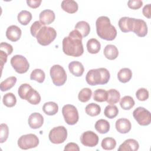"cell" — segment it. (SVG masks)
Returning <instances> with one entry per match:
<instances>
[{
	"label": "cell",
	"instance_id": "ee69618b",
	"mask_svg": "<svg viewBox=\"0 0 151 151\" xmlns=\"http://www.w3.org/2000/svg\"><path fill=\"white\" fill-rule=\"evenodd\" d=\"M129 8L132 9H138L143 5V2L140 0H130L127 2Z\"/></svg>",
	"mask_w": 151,
	"mask_h": 151
},
{
	"label": "cell",
	"instance_id": "8992f818",
	"mask_svg": "<svg viewBox=\"0 0 151 151\" xmlns=\"http://www.w3.org/2000/svg\"><path fill=\"white\" fill-rule=\"evenodd\" d=\"M62 114L65 122L68 125L76 124L79 119L77 108L72 104H65L62 108Z\"/></svg>",
	"mask_w": 151,
	"mask_h": 151
},
{
	"label": "cell",
	"instance_id": "7402d4cb",
	"mask_svg": "<svg viewBox=\"0 0 151 151\" xmlns=\"http://www.w3.org/2000/svg\"><path fill=\"white\" fill-rule=\"evenodd\" d=\"M41 96L39 93L31 87L28 91L25 100L33 105L38 104L41 101Z\"/></svg>",
	"mask_w": 151,
	"mask_h": 151
},
{
	"label": "cell",
	"instance_id": "cb8c5ba5",
	"mask_svg": "<svg viewBox=\"0 0 151 151\" xmlns=\"http://www.w3.org/2000/svg\"><path fill=\"white\" fill-rule=\"evenodd\" d=\"M86 46L88 52L93 54H97L101 49V44L96 38H91L88 40Z\"/></svg>",
	"mask_w": 151,
	"mask_h": 151
},
{
	"label": "cell",
	"instance_id": "603a6c76",
	"mask_svg": "<svg viewBox=\"0 0 151 151\" xmlns=\"http://www.w3.org/2000/svg\"><path fill=\"white\" fill-rule=\"evenodd\" d=\"M74 29L78 31L83 38L87 37L89 34L90 32V26L87 22L80 21L76 24Z\"/></svg>",
	"mask_w": 151,
	"mask_h": 151
},
{
	"label": "cell",
	"instance_id": "d4e9b609",
	"mask_svg": "<svg viewBox=\"0 0 151 151\" xmlns=\"http://www.w3.org/2000/svg\"><path fill=\"white\" fill-rule=\"evenodd\" d=\"M132 77V71L129 68H123L119 70L117 73V78L119 81L123 83L129 82Z\"/></svg>",
	"mask_w": 151,
	"mask_h": 151
},
{
	"label": "cell",
	"instance_id": "52a82bcc",
	"mask_svg": "<svg viewBox=\"0 0 151 151\" xmlns=\"http://www.w3.org/2000/svg\"><path fill=\"white\" fill-rule=\"evenodd\" d=\"M67 137V130L63 126L52 128L49 132L50 141L54 144H61L65 142Z\"/></svg>",
	"mask_w": 151,
	"mask_h": 151
},
{
	"label": "cell",
	"instance_id": "1f68e13d",
	"mask_svg": "<svg viewBox=\"0 0 151 151\" xmlns=\"http://www.w3.org/2000/svg\"><path fill=\"white\" fill-rule=\"evenodd\" d=\"M135 104L133 99L130 96H125L123 97L120 101V106L123 110H130Z\"/></svg>",
	"mask_w": 151,
	"mask_h": 151
},
{
	"label": "cell",
	"instance_id": "2e32d148",
	"mask_svg": "<svg viewBox=\"0 0 151 151\" xmlns=\"http://www.w3.org/2000/svg\"><path fill=\"white\" fill-rule=\"evenodd\" d=\"M39 18L40 22L42 25H49L54 21L55 15L53 11L51 9H44L40 12Z\"/></svg>",
	"mask_w": 151,
	"mask_h": 151
},
{
	"label": "cell",
	"instance_id": "5b68a950",
	"mask_svg": "<svg viewBox=\"0 0 151 151\" xmlns=\"http://www.w3.org/2000/svg\"><path fill=\"white\" fill-rule=\"evenodd\" d=\"M50 76L53 84L56 86L64 85L67 81V74L64 68L58 64L52 65L50 70Z\"/></svg>",
	"mask_w": 151,
	"mask_h": 151
},
{
	"label": "cell",
	"instance_id": "74e56055",
	"mask_svg": "<svg viewBox=\"0 0 151 151\" xmlns=\"http://www.w3.org/2000/svg\"><path fill=\"white\" fill-rule=\"evenodd\" d=\"M107 91L104 89L99 88L93 93V99L97 102H104L107 100Z\"/></svg>",
	"mask_w": 151,
	"mask_h": 151
},
{
	"label": "cell",
	"instance_id": "f1b7e54d",
	"mask_svg": "<svg viewBox=\"0 0 151 151\" xmlns=\"http://www.w3.org/2000/svg\"><path fill=\"white\" fill-rule=\"evenodd\" d=\"M85 111L87 114L90 116L94 117L100 114L101 112L100 106L94 103H91L87 104L85 108Z\"/></svg>",
	"mask_w": 151,
	"mask_h": 151
},
{
	"label": "cell",
	"instance_id": "ac0fdd59",
	"mask_svg": "<svg viewBox=\"0 0 151 151\" xmlns=\"http://www.w3.org/2000/svg\"><path fill=\"white\" fill-rule=\"evenodd\" d=\"M134 18L124 17L120 18L118 22L119 28L123 32H129L132 31Z\"/></svg>",
	"mask_w": 151,
	"mask_h": 151
},
{
	"label": "cell",
	"instance_id": "30bf717a",
	"mask_svg": "<svg viewBox=\"0 0 151 151\" xmlns=\"http://www.w3.org/2000/svg\"><path fill=\"white\" fill-rule=\"evenodd\" d=\"M133 116L140 126H148L151 122L150 111L143 107H137L133 112Z\"/></svg>",
	"mask_w": 151,
	"mask_h": 151
},
{
	"label": "cell",
	"instance_id": "7a4b0ae2",
	"mask_svg": "<svg viewBox=\"0 0 151 151\" xmlns=\"http://www.w3.org/2000/svg\"><path fill=\"white\" fill-rule=\"evenodd\" d=\"M96 32L97 35L106 41H113L117 36V30L111 24L110 20L106 16L99 17L96 21Z\"/></svg>",
	"mask_w": 151,
	"mask_h": 151
},
{
	"label": "cell",
	"instance_id": "c3c4849f",
	"mask_svg": "<svg viewBox=\"0 0 151 151\" xmlns=\"http://www.w3.org/2000/svg\"><path fill=\"white\" fill-rule=\"evenodd\" d=\"M0 56H1V70H2L3 66L4 64L6 63L7 61V56L8 55L4 51L0 50Z\"/></svg>",
	"mask_w": 151,
	"mask_h": 151
},
{
	"label": "cell",
	"instance_id": "e0dca14e",
	"mask_svg": "<svg viewBox=\"0 0 151 151\" xmlns=\"http://www.w3.org/2000/svg\"><path fill=\"white\" fill-rule=\"evenodd\" d=\"M139 148V145L137 140L133 139H128L122 143L118 151H136Z\"/></svg>",
	"mask_w": 151,
	"mask_h": 151
},
{
	"label": "cell",
	"instance_id": "4316f807",
	"mask_svg": "<svg viewBox=\"0 0 151 151\" xmlns=\"http://www.w3.org/2000/svg\"><path fill=\"white\" fill-rule=\"evenodd\" d=\"M42 111L45 114L48 116L55 115L58 111V104L53 101H48L44 104Z\"/></svg>",
	"mask_w": 151,
	"mask_h": 151
},
{
	"label": "cell",
	"instance_id": "8d00e7d4",
	"mask_svg": "<svg viewBox=\"0 0 151 151\" xmlns=\"http://www.w3.org/2000/svg\"><path fill=\"white\" fill-rule=\"evenodd\" d=\"M2 102L8 107H12L17 103V99L12 93H8L3 96Z\"/></svg>",
	"mask_w": 151,
	"mask_h": 151
},
{
	"label": "cell",
	"instance_id": "ab89813d",
	"mask_svg": "<svg viewBox=\"0 0 151 151\" xmlns=\"http://www.w3.org/2000/svg\"><path fill=\"white\" fill-rule=\"evenodd\" d=\"M149 96L148 90L145 88H140L136 92V97L139 101H143L148 99Z\"/></svg>",
	"mask_w": 151,
	"mask_h": 151
},
{
	"label": "cell",
	"instance_id": "8fae6325",
	"mask_svg": "<svg viewBox=\"0 0 151 151\" xmlns=\"http://www.w3.org/2000/svg\"><path fill=\"white\" fill-rule=\"evenodd\" d=\"M80 142L85 146L93 147L97 145L99 136L93 131L88 130L83 132L80 136Z\"/></svg>",
	"mask_w": 151,
	"mask_h": 151
},
{
	"label": "cell",
	"instance_id": "b9f144b4",
	"mask_svg": "<svg viewBox=\"0 0 151 151\" xmlns=\"http://www.w3.org/2000/svg\"><path fill=\"white\" fill-rule=\"evenodd\" d=\"M43 25L39 21H35L31 26L30 28V32L31 34V35L34 37H36L38 32H39V31L40 30V29L43 27Z\"/></svg>",
	"mask_w": 151,
	"mask_h": 151
},
{
	"label": "cell",
	"instance_id": "4dcf8cb0",
	"mask_svg": "<svg viewBox=\"0 0 151 151\" xmlns=\"http://www.w3.org/2000/svg\"><path fill=\"white\" fill-rule=\"evenodd\" d=\"M17 78L15 76L8 77L1 83L0 88L2 91H6L14 86L17 83Z\"/></svg>",
	"mask_w": 151,
	"mask_h": 151
},
{
	"label": "cell",
	"instance_id": "f35d334b",
	"mask_svg": "<svg viewBox=\"0 0 151 151\" xmlns=\"http://www.w3.org/2000/svg\"><path fill=\"white\" fill-rule=\"evenodd\" d=\"M0 143H3L7 140L9 135V128L6 124L1 123L0 125Z\"/></svg>",
	"mask_w": 151,
	"mask_h": 151
},
{
	"label": "cell",
	"instance_id": "6da1fadb",
	"mask_svg": "<svg viewBox=\"0 0 151 151\" xmlns=\"http://www.w3.org/2000/svg\"><path fill=\"white\" fill-rule=\"evenodd\" d=\"M82 39L83 37L78 31L76 29L71 31L68 36L64 37L63 40L64 53L67 55L74 57L82 55L84 52Z\"/></svg>",
	"mask_w": 151,
	"mask_h": 151
},
{
	"label": "cell",
	"instance_id": "83f0119b",
	"mask_svg": "<svg viewBox=\"0 0 151 151\" xmlns=\"http://www.w3.org/2000/svg\"><path fill=\"white\" fill-rule=\"evenodd\" d=\"M32 14L30 12L22 10L18 13L17 15V19L18 22L22 25H28L32 19Z\"/></svg>",
	"mask_w": 151,
	"mask_h": 151
},
{
	"label": "cell",
	"instance_id": "d6a6232c",
	"mask_svg": "<svg viewBox=\"0 0 151 151\" xmlns=\"http://www.w3.org/2000/svg\"><path fill=\"white\" fill-rule=\"evenodd\" d=\"M45 78V74L44 71L40 68H36L30 74V79L35 80L39 83L44 82Z\"/></svg>",
	"mask_w": 151,
	"mask_h": 151
},
{
	"label": "cell",
	"instance_id": "9a60e30c",
	"mask_svg": "<svg viewBox=\"0 0 151 151\" xmlns=\"http://www.w3.org/2000/svg\"><path fill=\"white\" fill-rule=\"evenodd\" d=\"M115 127L117 131L122 134L129 133L132 128V124L129 120L126 118H120L116 120Z\"/></svg>",
	"mask_w": 151,
	"mask_h": 151
},
{
	"label": "cell",
	"instance_id": "60d3db41",
	"mask_svg": "<svg viewBox=\"0 0 151 151\" xmlns=\"http://www.w3.org/2000/svg\"><path fill=\"white\" fill-rule=\"evenodd\" d=\"M32 87L27 83H24L22 84L18 88V94L19 96V97L21 99L25 100V96L28 93V91H29V90Z\"/></svg>",
	"mask_w": 151,
	"mask_h": 151
},
{
	"label": "cell",
	"instance_id": "7dc6e473",
	"mask_svg": "<svg viewBox=\"0 0 151 151\" xmlns=\"http://www.w3.org/2000/svg\"><path fill=\"white\" fill-rule=\"evenodd\" d=\"M150 6H151L150 4H147L143 7L142 9V13L143 15L149 19L150 18Z\"/></svg>",
	"mask_w": 151,
	"mask_h": 151
},
{
	"label": "cell",
	"instance_id": "484cf974",
	"mask_svg": "<svg viewBox=\"0 0 151 151\" xmlns=\"http://www.w3.org/2000/svg\"><path fill=\"white\" fill-rule=\"evenodd\" d=\"M94 127L99 133L105 134L110 130V125L107 120L105 119H99L96 122Z\"/></svg>",
	"mask_w": 151,
	"mask_h": 151
},
{
	"label": "cell",
	"instance_id": "ba28073f",
	"mask_svg": "<svg viewBox=\"0 0 151 151\" xmlns=\"http://www.w3.org/2000/svg\"><path fill=\"white\" fill-rule=\"evenodd\" d=\"M18 146L22 150L36 147L39 145V139L34 134L29 133L22 135L18 140Z\"/></svg>",
	"mask_w": 151,
	"mask_h": 151
},
{
	"label": "cell",
	"instance_id": "7bdbcfd3",
	"mask_svg": "<svg viewBox=\"0 0 151 151\" xmlns=\"http://www.w3.org/2000/svg\"><path fill=\"white\" fill-rule=\"evenodd\" d=\"M0 50L5 52L8 55H9L13 52V47L11 44L6 42H2L0 44Z\"/></svg>",
	"mask_w": 151,
	"mask_h": 151
},
{
	"label": "cell",
	"instance_id": "9c48e42d",
	"mask_svg": "<svg viewBox=\"0 0 151 151\" xmlns=\"http://www.w3.org/2000/svg\"><path fill=\"white\" fill-rule=\"evenodd\" d=\"M11 64L14 70L19 74L27 72L29 68V64L27 59L21 55H15L11 59Z\"/></svg>",
	"mask_w": 151,
	"mask_h": 151
},
{
	"label": "cell",
	"instance_id": "f6af8a7d",
	"mask_svg": "<svg viewBox=\"0 0 151 151\" xmlns=\"http://www.w3.org/2000/svg\"><path fill=\"white\" fill-rule=\"evenodd\" d=\"M64 150L65 151L66 150H74V151H79L80 150V148H79V146L77 144L75 143H73V142H70V143H67Z\"/></svg>",
	"mask_w": 151,
	"mask_h": 151
},
{
	"label": "cell",
	"instance_id": "3957f363",
	"mask_svg": "<svg viewBox=\"0 0 151 151\" xmlns=\"http://www.w3.org/2000/svg\"><path fill=\"white\" fill-rule=\"evenodd\" d=\"M110 78V74L107 68H99L89 70L86 74V80L88 84L94 86L107 84Z\"/></svg>",
	"mask_w": 151,
	"mask_h": 151
},
{
	"label": "cell",
	"instance_id": "f546056e",
	"mask_svg": "<svg viewBox=\"0 0 151 151\" xmlns=\"http://www.w3.org/2000/svg\"><path fill=\"white\" fill-rule=\"evenodd\" d=\"M107 91V99L106 101L110 104H114L118 103L120 99V94L116 89H110Z\"/></svg>",
	"mask_w": 151,
	"mask_h": 151
},
{
	"label": "cell",
	"instance_id": "7c38bea8",
	"mask_svg": "<svg viewBox=\"0 0 151 151\" xmlns=\"http://www.w3.org/2000/svg\"><path fill=\"white\" fill-rule=\"evenodd\" d=\"M132 32L138 37H145L147 34V26L146 22L141 19L134 18Z\"/></svg>",
	"mask_w": 151,
	"mask_h": 151
},
{
	"label": "cell",
	"instance_id": "4fadbf2b",
	"mask_svg": "<svg viewBox=\"0 0 151 151\" xmlns=\"http://www.w3.org/2000/svg\"><path fill=\"white\" fill-rule=\"evenodd\" d=\"M22 34V31L19 27L17 25H12L8 27L6 31V37L8 40L12 42L18 41Z\"/></svg>",
	"mask_w": 151,
	"mask_h": 151
},
{
	"label": "cell",
	"instance_id": "836d02e7",
	"mask_svg": "<svg viewBox=\"0 0 151 151\" xmlns=\"http://www.w3.org/2000/svg\"><path fill=\"white\" fill-rule=\"evenodd\" d=\"M119 113V109L114 104H110L107 106L104 110V116L109 119H114Z\"/></svg>",
	"mask_w": 151,
	"mask_h": 151
},
{
	"label": "cell",
	"instance_id": "bcb514c9",
	"mask_svg": "<svg viewBox=\"0 0 151 151\" xmlns=\"http://www.w3.org/2000/svg\"><path fill=\"white\" fill-rule=\"evenodd\" d=\"M42 2L41 0H27V4L28 6H29L31 8H37L39 7Z\"/></svg>",
	"mask_w": 151,
	"mask_h": 151
},
{
	"label": "cell",
	"instance_id": "e575fe53",
	"mask_svg": "<svg viewBox=\"0 0 151 151\" xmlns=\"http://www.w3.org/2000/svg\"><path fill=\"white\" fill-rule=\"evenodd\" d=\"M116 146V141L113 137H105L101 143V147L106 150H111L115 148Z\"/></svg>",
	"mask_w": 151,
	"mask_h": 151
},
{
	"label": "cell",
	"instance_id": "d590c367",
	"mask_svg": "<svg viewBox=\"0 0 151 151\" xmlns=\"http://www.w3.org/2000/svg\"><path fill=\"white\" fill-rule=\"evenodd\" d=\"M92 91L89 88H83L78 93V99L82 103L87 102L91 97Z\"/></svg>",
	"mask_w": 151,
	"mask_h": 151
},
{
	"label": "cell",
	"instance_id": "5bb4252c",
	"mask_svg": "<svg viewBox=\"0 0 151 151\" xmlns=\"http://www.w3.org/2000/svg\"><path fill=\"white\" fill-rule=\"evenodd\" d=\"M28 123L31 129H39L44 123V117L39 113H33L29 115L28 119Z\"/></svg>",
	"mask_w": 151,
	"mask_h": 151
},
{
	"label": "cell",
	"instance_id": "44dd1931",
	"mask_svg": "<svg viewBox=\"0 0 151 151\" xmlns=\"http://www.w3.org/2000/svg\"><path fill=\"white\" fill-rule=\"evenodd\" d=\"M103 53L105 57L109 60H115L119 55L117 48L112 44L107 45L104 48Z\"/></svg>",
	"mask_w": 151,
	"mask_h": 151
},
{
	"label": "cell",
	"instance_id": "277c9868",
	"mask_svg": "<svg viewBox=\"0 0 151 151\" xmlns=\"http://www.w3.org/2000/svg\"><path fill=\"white\" fill-rule=\"evenodd\" d=\"M57 32L54 28L43 26L38 32L36 39L38 44L42 46L50 45L56 38Z\"/></svg>",
	"mask_w": 151,
	"mask_h": 151
},
{
	"label": "cell",
	"instance_id": "d6986e66",
	"mask_svg": "<svg viewBox=\"0 0 151 151\" xmlns=\"http://www.w3.org/2000/svg\"><path fill=\"white\" fill-rule=\"evenodd\" d=\"M70 72L76 77H81L84 71V68L81 63L78 61H73L68 64Z\"/></svg>",
	"mask_w": 151,
	"mask_h": 151
},
{
	"label": "cell",
	"instance_id": "ffe728a7",
	"mask_svg": "<svg viewBox=\"0 0 151 151\" xmlns=\"http://www.w3.org/2000/svg\"><path fill=\"white\" fill-rule=\"evenodd\" d=\"M61 8L69 14L76 13L78 9V4L73 0H64L61 4Z\"/></svg>",
	"mask_w": 151,
	"mask_h": 151
}]
</instances>
